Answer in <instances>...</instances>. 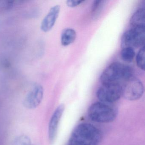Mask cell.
Returning <instances> with one entry per match:
<instances>
[{
    "mask_svg": "<svg viewBox=\"0 0 145 145\" xmlns=\"http://www.w3.org/2000/svg\"><path fill=\"white\" fill-rule=\"evenodd\" d=\"M101 131L91 124L78 125L69 138L68 145H98L102 140Z\"/></svg>",
    "mask_w": 145,
    "mask_h": 145,
    "instance_id": "6da1fadb",
    "label": "cell"
},
{
    "mask_svg": "<svg viewBox=\"0 0 145 145\" xmlns=\"http://www.w3.org/2000/svg\"><path fill=\"white\" fill-rule=\"evenodd\" d=\"M133 71L129 66L120 63L114 62L109 65L103 72L100 81L103 84H120L132 77Z\"/></svg>",
    "mask_w": 145,
    "mask_h": 145,
    "instance_id": "7a4b0ae2",
    "label": "cell"
},
{
    "mask_svg": "<svg viewBox=\"0 0 145 145\" xmlns=\"http://www.w3.org/2000/svg\"><path fill=\"white\" fill-rule=\"evenodd\" d=\"M88 114L94 122L99 123H110L117 116V111L108 103L98 102L93 103L89 108Z\"/></svg>",
    "mask_w": 145,
    "mask_h": 145,
    "instance_id": "3957f363",
    "label": "cell"
},
{
    "mask_svg": "<svg viewBox=\"0 0 145 145\" xmlns=\"http://www.w3.org/2000/svg\"><path fill=\"white\" fill-rule=\"evenodd\" d=\"M145 27H132L126 31L121 39V46L125 47H138L144 46Z\"/></svg>",
    "mask_w": 145,
    "mask_h": 145,
    "instance_id": "277c9868",
    "label": "cell"
},
{
    "mask_svg": "<svg viewBox=\"0 0 145 145\" xmlns=\"http://www.w3.org/2000/svg\"><path fill=\"white\" fill-rule=\"evenodd\" d=\"M96 95L102 102L113 103L122 96V85L120 84H103L97 91Z\"/></svg>",
    "mask_w": 145,
    "mask_h": 145,
    "instance_id": "5b68a950",
    "label": "cell"
},
{
    "mask_svg": "<svg viewBox=\"0 0 145 145\" xmlns=\"http://www.w3.org/2000/svg\"><path fill=\"white\" fill-rule=\"evenodd\" d=\"M144 88L142 82L136 78H132L122 85V96L129 101H136L143 95Z\"/></svg>",
    "mask_w": 145,
    "mask_h": 145,
    "instance_id": "8992f818",
    "label": "cell"
},
{
    "mask_svg": "<svg viewBox=\"0 0 145 145\" xmlns=\"http://www.w3.org/2000/svg\"><path fill=\"white\" fill-rule=\"evenodd\" d=\"M44 95L43 86L35 84L26 95L23 101V105L26 108L34 109L40 104Z\"/></svg>",
    "mask_w": 145,
    "mask_h": 145,
    "instance_id": "52a82bcc",
    "label": "cell"
},
{
    "mask_svg": "<svg viewBox=\"0 0 145 145\" xmlns=\"http://www.w3.org/2000/svg\"><path fill=\"white\" fill-rule=\"evenodd\" d=\"M63 104L58 106L54 111L50 120L48 126V137L51 143H53L56 137L59 123L64 112Z\"/></svg>",
    "mask_w": 145,
    "mask_h": 145,
    "instance_id": "ba28073f",
    "label": "cell"
},
{
    "mask_svg": "<svg viewBox=\"0 0 145 145\" xmlns=\"http://www.w3.org/2000/svg\"><path fill=\"white\" fill-rule=\"evenodd\" d=\"M61 7L56 5L51 8L41 23L40 28L45 33L50 31L55 25L59 15Z\"/></svg>",
    "mask_w": 145,
    "mask_h": 145,
    "instance_id": "9c48e42d",
    "label": "cell"
},
{
    "mask_svg": "<svg viewBox=\"0 0 145 145\" xmlns=\"http://www.w3.org/2000/svg\"><path fill=\"white\" fill-rule=\"evenodd\" d=\"M130 24L132 27H145V12L144 8H141L135 12L131 17Z\"/></svg>",
    "mask_w": 145,
    "mask_h": 145,
    "instance_id": "30bf717a",
    "label": "cell"
},
{
    "mask_svg": "<svg viewBox=\"0 0 145 145\" xmlns=\"http://www.w3.org/2000/svg\"><path fill=\"white\" fill-rule=\"evenodd\" d=\"M76 32L74 29L71 28L64 29L61 35V44L63 46H66L72 44L76 39Z\"/></svg>",
    "mask_w": 145,
    "mask_h": 145,
    "instance_id": "8fae6325",
    "label": "cell"
},
{
    "mask_svg": "<svg viewBox=\"0 0 145 145\" xmlns=\"http://www.w3.org/2000/svg\"><path fill=\"white\" fill-rule=\"evenodd\" d=\"M135 53L134 48L125 47L123 48L121 52V57L122 60L126 62H131L134 57Z\"/></svg>",
    "mask_w": 145,
    "mask_h": 145,
    "instance_id": "7c38bea8",
    "label": "cell"
},
{
    "mask_svg": "<svg viewBox=\"0 0 145 145\" xmlns=\"http://www.w3.org/2000/svg\"><path fill=\"white\" fill-rule=\"evenodd\" d=\"M106 1H95L93 2L91 8V13L94 18H97L103 9Z\"/></svg>",
    "mask_w": 145,
    "mask_h": 145,
    "instance_id": "4fadbf2b",
    "label": "cell"
},
{
    "mask_svg": "<svg viewBox=\"0 0 145 145\" xmlns=\"http://www.w3.org/2000/svg\"><path fill=\"white\" fill-rule=\"evenodd\" d=\"M137 66L142 70H145V46H142L137 53L136 57Z\"/></svg>",
    "mask_w": 145,
    "mask_h": 145,
    "instance_id": "5bb4252c",
    "label": "cell"
},
{
    "mask_svg": "<svg viewBox=\"0 0 145 145\" xmlns=\"http://www.w3.org/2000/svg\"><path fill=\"white\" fill-rule=\"evenodd\" d=\"M14 145H31L30 137L26 135H22L18 137L14 142Z\"/></svg>",
    "mask_w": 145,
    "mask_h": 145,
    "instance_id": "9a60e30c",
    "label": "cell"
},
{
    "mask_svg": "<svg viewBox=\"0 0 145 145\" xmlns=\"http://www.w3.org/2000/svg\"><path fill=\"white\" fill-rule=\"evenodd\" d=\"M84 1H74V0H69L66 1V4L69 7L71 8L76 7L78 6L81 3L84 2Z\"/></svg>",
    "mask_w": 145,
    "mask_h": 145,
    "instance_id": "2e32d148",
    "label": "cell"
}]
</instances>
